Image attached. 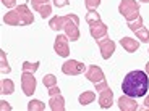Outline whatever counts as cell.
Returning <instances> with one entry per match:
<instances>
[{
    "instance_id": "cell-1",
    "label": "cell",
    "mask_w": 149,
    "mask_h": 111,
    "mask_svg": "<svg viewBox=\"0 0 149 111\" xmlns=\"http://www.w3.org/2000/svg\"><path fill=\"white\" fill-rule=\"evenodd\" d=\"M149 89V76L146 71H131L128 73L122 82V90L125 95L138 98V97H144Z\"/></svg>"
},
{
    "instance_id": "cell-2",
    "label": "cell",
    "mask_w": 149,
    "mask_h": 111,
    "mask_svg": "<svg viewBox=\"0 0 149 111\" xmlns=\"http://www.w3.org/2000/svg\"><path fill=\"white\" fill-rule=\"evenodd\" d=\"M49 26H50V29L55 31V32H58L60 29H65V32H67L68 39H70L71 42L78 40L79 39V18L76 15H73V13H70V15H65V16H54L50 21H49Z\"/></svg>"
},
{
    "instance_id": "cell-3",
    "label": "cell",
    "mask_w": 149,
    "mask_h": 111,
    "mask_svg": "<svg viewBox=\"0 0 149 111\" xmlns=\"http://www.w3.org/2000/svg\"><path fill=\"white\" fill-rule=\"evenodd\" d=\"M86 21H88V24H89L91 36H93L96 40H99V39H102V37L107 36V26L102 23L99 13H96L94 10H89L88 15H86Z\"/></svg>"
},
{
    "instance_id": "cell-4",
    "label": "cell",
    "mask_w": 149,
    "mask_h": 111,
    "mask_svg": "<svg viewBox=\"0 0 149 111\" xmlns=\"http://www.w3.org/2000/svg\"><path fill=\"white\" fill-rule=\"evenodd\" d=\"M118 13L127 19V21H133L139 16V5L136 0H122L118 5Z\"/></svg>"
},
{
    "instance_id": "cell-5",
    "label": "cell",
    "mask_w": 149,
    "mask_h": 111,
    "mask_svg": "<svg viewBox=\"0 0 149 111\" xmlns=\"http://www.w3.org/2000/svg\"><path fill=\"white\" fill-rule=\"evenodd\" d=\"M128 27L136 34V39H139V40L144 42V44H148V42H149V31L146 29L144 24H143V18H141V16H138V18L133 19V21H128Z\"/></svg>"
},
{
    "instance_id": "cell-6",
    "label": "cell",
    "mask_w": 149,
    "mask_h": 111,
    "mask_svg": "<svg viewBox=\"0 0 149 111\" xmlns=\"http://www.w3.org/2000/svg\"><path fill=\"white\" fill-rule=\"evenodd\" d=\"M88 68L84 66V63H79L76 60H67L63 64H62V73L67 74V76H78V74L86 73Z\"/></svg>"
},
{
    "instance_id": "cell-7",
    "label": "cell",
    "mask_w": 149,
    "mask_h": 111,
    "mask_svg": "<svg viewBox=\"0 0 149 111\" xmlns=\"http://www.w3.org/2000/svg\"><path fill=\"white\" fill-rule=\"evenodd\" d=\"M36 77H34V73H26V71H23L21 74V87H23V92L24 95L31 97L34 92H36Z\"/></svg>"
},
{
    "instance_id": "cell-8",
    "label": "cell",
    "mask_w": 149,
    "mask_h": 111,
    "mask_svg": "<svg viewBox=\"0 0 149 111\" xmlns=\"http://www.w3.org/2000/svg\"><path fill=\"white\" fill-rule=\"evenodd\" d=\"M68 36H63V34H58L55 37V44H54V50L58 56H63L67 58L70 55V47H68Z\"/></svg>"
},
{
    "instance_id": "cell-9",
    "label": "cell",
    "mask_w": 149,
    "mask_h": 111,
    "mask_svg": "<svg viewBox=\"0 0 149 111\" xmlns=\"http://www.w3.org/2000/svg\"><path fill=\"white\" fill-rule=\"evenodd\" d=\"M96 42L99 45V48H101V55L104 60H109L113 55V52H115V42L113 40H110L109 37H102V39H99Z\"/></svg>"
},
{
    "instance_id": "cell-10",
    "label": "cell",
    "mask_w": 149,
    "mask_h": 111,
    "mask_svg": "<svg viewBox=\"0 0 149 111\" xmlns=\"http://www.w3.org/2000/svg\"><path fill=\"white\" fill-rule=\"evenodd\" d=\"M84 76L89 79L94 85H99V84H102V82H105L104 73H102V69L99 66H96V64H93V66L88 68V69H86V73H84Z\"/></svg>"
},
{
    "instance_id": "cell-11",
    "label": "cell",
    "mask_w": 149,
    "mask_h": 111,
    "mask_svg": "<svg viewBox=\"0 0 149 111\" xmlns=\"http://www.w3.org/2000/svg\"><path fill=\"white\" fill-rule=\"evenodd\" d=\"M15 10L18 11L21 26H29V24H33V23H34V16H33V13H31L29 7H28L26 3H23V5H19V7H16Z\"/></svg>"
},
{
    "instance_id": "cell-12",
    "label": "cell",
    "mask_w": 149,
    "mask_h": 111,
    "mask_svg": "<svg viewBox=\"0 0 149 111\" xmlns=\"http://www.w3.org/2000/svg\"><path fill=\"white\" fill-rule=\"evenodd\" d=\"M112 103H113V92H112L110 87H105L99 92V106L107 110L112 106Z\"/></svg>"
},
{
    "instance_id": "cell-13",
    "label": "cell",
    "mask_w": 149,
    "mask_h": 111,
    "mask_svg": "<svg viewBox=\"0 0 149 111\" xmlns=\"http://www.w3.org/2000/svg\"><path fill=\"white\" fill-rule=\"evenodd\" d=\"M118 108L122 111H136L138 110V103L133 100V97L123 95L118 98Z\"/></svg>"
},
{
    "instance_id": "cell-14",
    "label": "cell",
    "mask_w": 149,
    "mask_h": 111,
    "mask_svg": "<svg viewBox=\"0 0 149 111\" xmlns=\"http://www.w3.org/2000/svg\"><path fill=\"white\" fill-rule=\"evenodd\" d=\"M120 45L128 53H134L139 48V42L136 39H131V37H123V39H120Z\"/></svg>"
},
{
    "instance_id": "cell-15",
    "label": "cell",
    "mask_w": 149,
    "mask_h": 111,
    "mask_svg": "<svg viewBox=\"0 0 149 111\" xmlns=\"http://www.w3.org/2000/svg\"><path fill=\"white\" fill-rule=\"evenodd\" d=\"M49 108L52 111H63L65 110V100L63 97L57 93V95H50V100H49Z\"/></svg>"
},
{
    "instance_id": "cell-16",
    "label": "cell",
    "mask_w": 149,
    "mask_h": 111,
    "mask_svg": "<svg viewBox=\"0 0 149 111\" xmlns=\"http://www.w3.org/2000/svg\"><path fill=\"white\" fill-rule=\"evenodd\" d=\"M3 23H5V24H8V26H21V23H19V16H18V11H16V10L8 11L7 15L3 16Z\"/></svg>"
},
{
    "instance_id": "cell-17",
    "label": "cell",
    "mask_w": 149,
    "mask_h": 111,
    "mask_svg": "<svg viewBox=\"0 0 149 111\" xmlns=\"http://www.w3.org/2000/svg\"><path fill=\"white\" fill-rule=\"evenodd\" d=\"M96 100V93L94 92H91V90H86L84 93H81L79 95V98H78V101L84 106V105H89V103H93V101Z\"/></svg>"
},
{
    "instance_id": "cell-18",
    "label": "cell",
    "mask_w": 149,
    "mask_h": 111,
    "mask_svg": "<svg viewBox=\"0 0 149 111\" xmlns=\"http://www.w3.org/2000/svg\"><path fill=\"white\" fill-rule=\"evenodd\" d=\"M11 71L10 64H8V60H7V53L3 50H0V73L2 74H8Z\"/></svg>"
},
{
    "instance_id": "cell-19",
    "label": "cell",
    "mask_w": 149,
    "mask_h": 111,
    "mask_svg": "<svg viewBox=\"0 0 149 111\" xmlns=\"http://www.w3.org/2000/svg\"><path fill=\"white\" fill-rule=\"evenodd\" d=\"M2 90L0 92L3 93V95H10V93H13V90H15V84H13V81H10V79H2Z\"/></svg>"
},
{
    "instance_id": "cell-20",
    "label": "cell",
    "mask_w": 149,
    "mask_h": 111,
    "mask_svg": "<svg viewBox=\"0 0 149 111\" xmlns=\"http://www.w3.org/2000/svg\"><path fill=\"white\" fill-rule=\"evenodd\" d=\"M28 110L29 111H44L45 105L42 103L41 100H31L29 103H28Z\"/></svg>"
},
{
    "instance_id": "cell-21",
    "label": "cell",
    "mask_w": 149,
    "mask_h": 111,
    "mask_svg": "<svg viewBox=\"0 0 149 111\" xmlns=\"http://www.w3.org/2000/svg\"><path fill=\"white\" fill-rule=\"evenodd\" d=\"M39 61H36V63H29V61H24L23 63V71H26V73H36L37 69H39Z\"/></svg>"
},
{
    "instance_id": "cell-22",
    "label": "cell",
    "mask_w": 149,
    "mask_h": 111,
    "mask_svg": "<svg viewBox=\"0 0 149 111\" xmlns=\"http://www.w3.org/2000/svg\"><path fill=\"white\" fill-rule=\"evenodd\" d=\"M37 13H41V18H47V16H50V13H52V7H50V3H47V5H42V7H39L37 8Z\"/></svg>"
},
{
    "instance_id": "cell-23",
    "label": "cell",
    "mask_w": 149,
    "mask_h": 111,
    "mask_svg": "<svg viewBox=\"0 0 149 111\" xmlns=\"http://www.w3.org/2000/svg\"><path fill=\"white\" fill-rule=\"evenodd\" d=\"M42 82H44V85L47 87V89H50V87H54V85H57V77L54 76V74H47V76H44V79H42Z\"/></svg>"
},
{
    "instance_id": "cell-24",
    "label": "cell",
    "mask_w": 149,
    "mask_h": 111,
    "mask_svg": "<svg viewBox=\"0 0 149 111\" xmlns=\"http://www.w3.org/2000/svg\"><path fill=\"white\" fill-rule=\"evenodd\" d=\"M84 5L88 7V10H96L101 5V0H84Z\"/></svg>"
},
{
    "instance_id": "cell-25",
    "label": "cell",
    "mask_w": 149,
    "mask_h": 111,
    "mask_svg": "<svg viewBox=\"0 0 149 111\" xmlns=\"http://www.w3.org/2000/svg\"><path fill=\"white\" fill-rule=\"evenodd\" d=\"M31 3H33V8H34V10H37V8L42 7V5H47L49 0H31Z\"/></svg>"
},
{
    "instance_id": "cell-26",
    "label": "cell",
    "mask_w": 149,
    "mask_h": 111,
    "mask_svg": "<svg viewBox=\"0 0 149 111\" xmlns=\"http://www.w3.org/2000/svg\"><path fill=\"white\" fill-rule=\"evenodd\" d=\"M54 5H55L57 8L68 7V5H70V0H54Z\"/></svg>"
},
{
    "instance_id": "cell-27",
    "label": "cell",
    "mask_w": 149,
    "mask_h": 111,
    "mask_svg": "<svg viewBox=\"0 0 149 111\" xmlns=\"http://www.w3.org/2000/svg\"><path fill=\"white\" fill-rule=\"evenodd\" d=\"M2 5L7 8H13L16 5V0H2Z\"/></svg>"
},
{
    "instance_id": "cell-28",
    "label": "cell",
    "mask_w": 149,
    "mask_h": 111,
    "mask_svg": "<svg viewBox=\"0 0 149 111\" xmlns=\"http://www.w3.org/2000/svg\"><path fill=\"white\" fill-rule=\"evenodd\" d=\"M57 93H60V89L57 87V85H54V87L49 89V95H57Z\"/></svg>"
},
{
    "instance_id": "cell-29",
    "label": "cell",
    "mask_w": 149,
    "mask_h": 111,
    "mask_svg": "<svg viewBox=\"0 0 149 111\" xmlns=\"http://www.w3.org/2000/svg\"><path fill=\"white\" fill-rule=\"evenodd\" d=\"M0 103H2V105H0V108H2V110H3V111H5V110H7V111H10V110H11V106H10V105H8V103H7V101H5V100H2V101H0Z\"/></svg>"
},
{
    "instance_id": "cell-30",
    "label": "cell",
    "mask_w": 149,
    "mask_h": 111,
    "mask_svg": "<svg viewBox=\"0 0 149 111\" xmlns=\"http://www.w3.org/2000/svg\"><path fill=\"white\" fill-rule=\"evenodd\" d=\"M143 103H144V106H146V108H149V95L144 98V101H143Z\"/></svg>"
},
{
    "instance_id": "cell-31",
    "label": "cell",
    "mask_w": 149,
    "mask_h": 111,
    "mask_svg": "<svg viewBox=\"0 0 149 111\" xmlns=\"http://www.w3.org/2000/svg\"><path fill=\"white\" fill-rule=\"evenodd\" d=\"M146 74H148V76H149V61H148V63H146Z\"/></svg>"
},
{
    "instance_id": "cell-32",
    "label": "cell",
    "mask_w": 149,
    "mask_h": 111,
    "mask_svg": "<svg viewBox=\"0 0 149 111\" xmlns=\"http://www.w3.org/2000/svg\"><path fill=\"white\" fill-rule=\"evenodd\" d=\"M139 2H143V3H149V0H139Z\"/></svg>"
},
{
    "instance_id": "cell-33",
    "label": "cell",
    "mask_w": 149,
    "mask_h": 111,
    "mask_svg": "<svg viewBox=\"0 0 149 111\" xmlns=\"http://www.w3.org/2000/svg\"><path fill=\"white\" fill-rule=\"evenodd\" d=\"M148 52H149V50H148Z\"/></svg>"
}]
</instances>
